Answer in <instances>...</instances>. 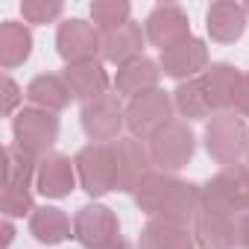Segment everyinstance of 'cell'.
<instances>
[{"mask_svg": "<svg viewBox=\"0 0 249 249\" xmlns=\"http://www.w3.org/2000/svg\"><path fill=\"white\" fill-rule=\"evenodd\" d=\"M159 68L161 65L153 62V59H147V56H138V59L126 62V65H120L117 68V76H114L117 94L135 100V97H141L147 91H156L159 88V76H161Z\"/></svg>", "mask_w": 249, "mask_h": 249, "instance_id": "cell-18", "label": "cell"}, {"mask_svg": "<svg viewBox=\"0 0 249 249\" xmlns=\"http://www.w3.org/2000/svg\"><path fill=\"white\" fill-rule=\"evenodd\" d=\"M111 153H114V170H117V188L114 191L135 194V188L156 170L147 141H138L132 135L117 138L111 144Z\"/></svg>", "mask_w": 249, "mask_h": 249, "instance_id": "cell-8", "label": "cell"}, {"mask_svg": "<svg viewBox=\"0 0 249 249\" xmlns=\"http://www.w3.org/2000/svg\"><path fill=\"white\" fill-rule=\"evenodd\" d=\"M144 41H147V30H141V24L129 21L123 27H114V30H106L100 33V56L103 62H111V65H126L138 56H144Z\"/></svg>", "mask_w": 249, "mask_h": 249, "instance_id": "cell-13", "label": "cell"}, {"mask_svg": "<svg viewBox=\"0 0 249 249\" xmlns=\"http://www.w3.org/2000/svg\"><path fill=\"white\" fill-rule=\"evenodd\" d=\"M173 185H176V176H173V173L153 170V173H150L138 188H135V205H138L144 214H150V220H153V217H159V211H161L164 199L170 196Z\"/></svg>", "mask_w": 249, "mask_h": 249, "instance_id": "cell-25", "label": "cell"}, {"mask_svg": "<svg viewBox=\"0 0 249 249\" xmlns=\"http://www.w3.org/2000/svg\"><path fill=\"white\" fill-rule=\"evenodd\" d=\"M246 167H249V153H246Z\"/></svg>", "mask_w": 249, "mask_h": 249, "instance_id": "cell-37", "label": "cell"}, {"mask_svg": "<svg viewBox=\"0 0 249 249\" xmlns=\"http://www.w3.org/2000/svg\"><path fill=\"white\" fill-rule=\"evenodd\" d=\"M141 249H199L194 240V231H188L185 226H173L164 220H150L141 229Z\"/></svg>", "mask_w": 249, "mask_h": 249, "instance_id": "cell-22", "label": "cell"}, {"mask_svg": "<svg viewBox=\"0 0 249 249\" xmlns=\"http://www.w3.org/2000/svg\"><path fill=\"white\" fill-rule=\"evenodd\" d=\"M62 0H24L21 3V15L30 24H50L62 15Z\"/></svg>", "mask_w": 249, "mask_h": 249, "instance_id": "cell-29", "label": "cell"}, {"mask_svg": "<svg viewBox=\"0 0 249 249\" xmlns=\"http://www.w3.org/2000/svg\"><path fill=\"white\" fill-rule=\"evenodd\" d=\"M0 205H3V214H6L9 220L36 211V205H33V191H30V188H3Z\"/></svg>", "mask_w": 249, "mask_h": 249, "instance_id": "cell-30", "label": "cell"}, {"mask_svg": "<svg viewBox=\"0 0 249 249\" xmlns=\"http://www.w3.org/2000/svg\"><path fill=\"white\" fill-rule=\"evenodd\" d=\"M173 97L161 88L147 91L126 106V129L138 141H153L167 123L173 120Z\"/></svg>", "mask_w": 249, "mask_h": 249, "instance_id": "cell-4", "label": "cell"}, {"mask_svg": "<svg viewBox=\"0 0 249 249\" xmlns=\"http://www.w3.org/2000/svg\"><path fill=\"white\" fill-rule=\"evenodd\" d=\"M199 208L223 211V214H243L249 211V167L231 164L214 173L199 188Z\"/></svg>", "mask_w": 249, "mask_h": 249, "instance_id": "cell-2", "label": "cell"}, {"mask_svg": "<svg viewBox=\"0 0 249 249\" xmlns=\"http://www.w3.org/2000/svg\"><path fill=\"white\" fill-rule=\"evenodd\" d=\"M234 220L237 214H223V211H196V220L191 226L194 240L199 249H237V234H234Z\"/></svg>", "mask_w": 249, "mask_h": 249, "instance_id": "cell-14", "label": "cell"}, {"mask_svg": "<svg viewBox=\"0 0 249 249\" xmlns=\"http://www.w3.org/2000/svg\"><path fill=\"white\" fill-rule=\"evenodd\" d=\"M147 38L159 50H170V47L182 44L185 38H191V21H188L185 9H179L173 3L156 6L147 18Z\"/></svg>", "mask_w": 249, "mask_h": 249, "instance_id": "cell-11", "label": "cell"}, {"mask_svg": "<svg viewBox=\"0 0 249 249\" xmlns=\"http://www.w3.org/2000/svg\"><path fill=\"white\" fill-rule=\"evenodd\" d=\"M246 9L243 3H234V0H217V3L208 6L205 12V30L214 41L220 44H231L246 33Z\"/></svg>", "mask_w": 249, "mask_h": 249, "instance_id": "cell-17", "label": "cell"}, {"mask_svg": "<svg viewBox=\"0 0 249 249\" xmlns=\"http://www.w3.org/2000/svg\"><path fill=\"white\" fill-rule=\"evenodd\" d=\"M56 50L68 65L97 62V56H100V30H94V24H88L82 18H71V21L59 24Z\"/></svg>", "mask_w": 249, "mask_h": 249, "instance_id": "cell-10", "label": "cell"}, {"mask_svg": "<svg viewBox=\"0 0 249 249\" xmlns=\"http://www.w3.org/2000/svg\"><path fill=\"white\" fill-rule=\"evenodd\" d=\"M234 111H237L240 117H249V73H243V85H240V94H237Z\"/></svg>", "mask_w": 249, "mask_h": 249, "instance_id": "cell-33", "label": "cell"}, {"mask_svg": "<svg viewBox=\"0 0 249 249\" xmlns=\"http://www.w3.org/2000/svg\"><path fill=\"white\" fill-rule=\"evenodd\" d=\"M79 185L88 196H106L117 188V170H114V153L111 144H88L73 159Z\"/></svg>", "mask_w": 249, "mask_h": 249, "instance_id": "cell-6", "label": "cell"}, {"mask_svg": "<svg viewBox=\"0 0 249 249\" xmlns=\"http://www.w3.org/2000/svg\"><path fill=\"white\" fill-rule=\"evenodd\" d=\"M129 15H132V6L126 3V0H94L91 3V21L97 24L100 33L129 24L132 21Z\"/></svg>", "mask_w": 249, "mask_h": 249, "instance_id": "cell-28", "label": "cell"}, {"mask_svg": "<svg viewBox=\"0 0 249 249\" xmlns=\"http://www.w3.org/2000/svg\"><path fill=\"white\" fill-rule=\"evenodd\" d=\"M65 82L73 94V100L91 103L103 94H108V73L103 62H85V65H68L65 68Z\"/></svg>", "mask_w": 249, "mask_h": 249, "instance_id": "cell-19", "label": "cell"}, {"mask_svg": "<svg viewBox=\"0 0 249 249\" xmlns=\"http://www.w3.org/2000/svg\"><path fill=\"white\" fill-rule=\"evenodd\" d=\"M73 237L82 249H108L120 240V223L106 205H82L73 217Z\"/></svg>", "mask_w": 249, "mask_h": 249, "instance_id": "cell-9", "label": "cell"}, {"mask_svg": "<svg viewBox=\"0 0 249 249\" xmlns=\"http://www.w3.org/2000/svg\"><path fill=\"white\" fill-rule=\"evenodd\" d=\"M243 9H246V15H249V3H243Z\"/></svg>", "mask_w": 249, "mask_h": 249, "instance_id": "cell-36", "label": "cell"}, {"mask_svg": "<svg viewBox=\"0 0 249 249\" xmlns=\"http://www.w3.org/2000/svg\"><path fill=\"white\" fill-rule=\"evenodd\" d=\"M33 53V33L27 24L3 21L0 24V65L6 71L24 65Z\"/></svg>", "mask_w": 249, "mask_h": 249, "instance_id": "cell-23", "label": "cell"}, {"mask_svg": "<svg viewBox=\"0 0 249 249\" xmlns=\"http://www.w3.org/2000/svg\"><path fill=\"white\" fill-rule=\"evenodd\" d=\"M159 65H161V71H164L167 76L188 82V79H194L196 73H205V71H208V47H205L202 38L191 36V38H185L182 44H176V47H170V50H161Z\"/></svg>", "mask_w": 249, "mask_h": 249, "instance_id": "cell-12", "label": "cell"}, {"mask_svg": "<svg viewBox=\"0 0 249 249\" xmlns=\"http://www.w3.org/2000/svg\"><path fill=\"white\" fill-rule=\"evenodd\" d=\"M108 249H135V246H132L129 240H123V237H120V240H117V243H111Z\"/></svg>", "mask_w": 249, "mask_h": 249, "instance_id": "cell-35", "label": "cell"}, {"mask_svg": "<svg viewBox=\"0 0 249 249\" xmlns=\"http://www.w3.org/2000/svg\"><path fill=\"white\" fill-rule=\"evenodd\" d=\"M76 164L62 156V153H50L38 161V173H36V188L50 196V199H62L76 188Z\"/></svg>", "mask_w": 249, "mask_h": 249, "instance_id": "cell-15", "label": "cell"}, {"mask_svg": "<svg viewBox=\"0 0 249 249\" xmlns=\"http://www.w3.org/2000/svg\"><path fill=\"white\" fill-rule=\"evenodd\" d=\"M196 211H199V185L194 182H185V179H176L170 196L164 199L159 217L153 220H164V223H173V226H194L196 220Z\"/></svg>", "mask_w": 249, "mask_h": 249, "instance_id": "cell-20", "label": "cell"}, {"mask_svg": "<svg viewBox=\"0 0 249 249\" xmlns=\"http://www.w3.org/2000/svg\"><path fill=\"white\" fill-rule=\"evenodd\" d=\"M234 234H237V249H249V211L237 214V220H234Z\"/></svg>", "mask_w": 249, "mask_h": 249, "instance_id": "cell-32", "label": "cell"}, {"mask_svg": "<svg viewBox=\"0 0 249 249\" xmlns=\"http://www.w3.org/2000/svg\"><path fill=\"white\" fill-rule=\"evenodd\" d=\"M30 234L38 240V243H47V246H56L71 234V220L62 208H53V205H44V208H36L30 214Z\"/></svg>", "mask_w": 249, "mask_h": 249, "instance_id": "cell-24", "label": "cell"}, {"mask_svg": "<svg viewBox=\"0 0 249 249\" xmlns=\"http://www.w3.org/2000/svg\"><path fill=\"white\" fill-rule=\"evenodd\" d=\"M12 237H15V226H12V220L6 217V220H3V246H9Z\"/></svg>", "mask_w": 249, "mask_h": 249, "instance_id": "cell-34", "label": "cell"}, {"mask_svg": "<svg viewBox=\"0 0 249 249\" xmlns=\"http://www.w3.org/2000/svg\"><path fill=\"white\" fill-rule=\"evenodd\" d=\"M147 147H150L153 164L161 173H176V170H182L194 159V153H196V135L188 126V120H170L153 141H147Z\"/></svg>", "mask_w": 249, "mask_h": 249, "instance_id": "cell-5", "label": "cell"}, {"mask_svg": "<svg viewBox=\"0 0 249 249\" xmlns=\"http://www.w3.org/2000/svg\"><path fill=\"white\" fill-rule=\"evenodd\" d=\"M205 91H208V100L214 106V111H229L234 108L237 103V94H240V85H243V73L229 65V62H214L208 65V71L199 76Z\"/></svg>", "mask_w": 249, "mask_h": 249, "instance_id": "cell-16", "label": "cell"}, {"mask_svg": "<svg viewBox=\"0 0 249 249\" xmlns=\"http://www.w3.org/2000/svg\"><path fill=\"white\" fill-rule=\"evenodd\" d=\"M27 100L36 106V108H44V111H62L68 108V103L73 100L65 76L59 73H38L30 85H27Z\"/></svg>", "mask_w": 249, "mask_h": 249, "instance_id": "cell-21", "label": "cell"}, {"mask_svg": "<svg viewBox=\"0 0 249 249\" xmlns=\"http://www.w3.org/2000/svg\"><path fill=\"white\" fill-rule=\"evenodd\" d=\"M21 100H24V94H21L18 82H15L12 76H3V103H0L3 114H12V111L18 108V103H21Z\"/></svg>", "mask_w": 249, "mask_h": 249, "instance_id": "cell-31", "label": "cell"}, {"mask_svg": "<svg viewBox=\"0 0 249 249\" xmlns=\"http://www.w3.org/2000/svg\"><path fill=\"white\" fill-rule=\"evenodd\" d=\"M12 135H15V147L18 150L36 156L41 161L44 156H50L53 144L59 141V117L53 111L27 106V108H21L15 114Z\"/></svg>", "mask_w": 249, "mask_h": 249, "instance_id": "cell-3", "label": "cell"}, {"mask_svg": "<svg viewBox=\"0 0 249 249\" xmlns=\"http://www.w3.org/2000/svg\"><path fill=\"white\" fill-rule=\"evenodd\" d=\"M79 120L91 144H114L120 138V129L126 126V108L120 106L117 94H103L91 103H82Z\"/></svg>", "mask_w": 249, "mask_h": 249, "instance_id": "cell-7", "label": "cell"}, {"mask_svg": "<svg viewBox=\"0 0 249 249\" xmlns=\"http://www.w3.org/2000/svg\"><path fill=\"white\" fill-rule=\"evenodd\" d=\"M205 150L208 156L223 164H240V159L249 153V126L237 111H217L205 123Z\"/></svg>", "mask_w": 249, "mask_h": 249, "instance_id": "cell-1", "label": "cell"}, {"mask_svg": "<svg viewBox=\"0 0 249 249\" xmlns=\"http://www.w3.org/2000/svg\"><path fill=\"white\" fill-rule=\"evenodd\" d=\"M173 108L188 117V120H202L214 111L211 100H208V91L202 85V79H188V82H179L176 91H173Z\"/></svg>", "mask_w": 249, "mask_h": 249, "instance_id": "cell-26", "label": "cell"}, {"mask_svg": "<svg viewBox=\"0 0 249 249\" xmlns=\"http://www.w3.org/2000/svg\"><path fill=\"white\" fill-rule=\"evenodd\" d=\"M38 173V159L18 150L15 144L3 147V188H30Z\"/></svg>", "mask_w": 249, "mask_h": 249, "instance_id": "cell-27", "label": "cell"}]
</instances>
